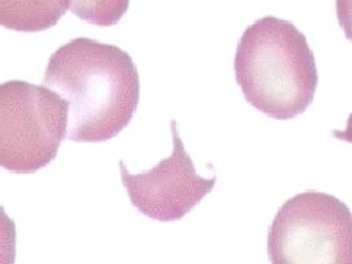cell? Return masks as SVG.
Here are the masks:
<instances>
[{"label": "cell", "mask_w": 352, "mask_h": 264, "mask_svg": "<svg viewBox=\"0 0 352 264\" xmlns=\"http://www.w3.org/2000/svg\"><path fill=\"white\" fill-rule=\"evenodd\" d=\"M43 85L69 103L66 140L103 142L134 118L140 75L129 54L113 44L78 37L54 52Z\"/></svg>", "instance_id": "cell-1"}, {"label": "cell", "mask_w": 352, "mask_h": 264, "mask_svg": "<svg viewBox=\"0 0 352 264\" xmlns=\"http://www.w3.org/2000/svg\"><path fill=\"white\" fill-rule=\"evenodd\" d=\"M234 69L245 100L273 119L298 116L314 100L318 84L314 53L289 21L264 16L247 27Z\"/></svg>", "instance_id": "cell-2"}, {"label": "cell", "mask_w": 352, "mask_h": 264, "mask_svg": "<svg viewBox=\"0 0 352 264\" xmlns=\"http://www.w3.org/2000/svg\"><path fill=\"white\" fill-rule=\"evenodd\" d=\"M69 103L46 85L0 84V168L34 173L58 156L68 131Z\"/></svg>", "instance_id": "cell-3"}, {"label": "cell", "mask_w": 352, "mask_h": 264, "mask_svg": "<svg viewBox=\"0 0 352 264\" xmlns=\"http://www.w3.org/2000/svg\"><path fill=\"white\" fill-rule=\"evenodd\" d=\"M272 264H352V212L335 195L289 198L269 229Z\"/></svg>", "instance_id": "cell-4"}, {"label": "cell", "mask_w": 352, "mask_h": 264, "mask_svg": "<svg viewBox=\"0 0 352 264\" xmlns=\"http://www.w3.org/2000/svg\"><path fill=\"white\" fill-rule=\"evenodd\" d=\"M173 150L169 157L150 170L129 173L120 160V178L128 197L141 214L159 222H175L188 214L203 198L212 192L216 175L203 178L195 172L194 162L179 137L176 120L170 122Z\"/></svg>", "instance_id": "cell-5"}, {"label": "cell", "mask_w": 352, "mask_h": 264, "mask_svg": "<svg viewBox=\"0 0 352 264\" xmlns=\"http://www.w3.org/2000/svg\"><path fill=\"white\" fill-rule=\"evenodd\" d=\"M69 8L71 0H0V27L19 32L46 31Z\"/></svg>", "instance_id": "cell-6"}, {"label": "cell", "mask_w": 352, "mask_h": 264, "mask_svg": "<svg viewBox=\"0 0 352 264\" xmlns=\"http://www.w3.org/2000/svg\"><path fill=\"white\" fill-rule=\"evenodd\" d=\"M129 0H71L69 10L80 19L97 27H113L122 19Z\"/></svg>", "instance_id": "cell-7"}, {"label": "cell", "mask_w": 352, "mask_h": 264, "mask_svg": "<svg viewBox=\"0 0 352 264\" xmlns=\"http://www.w3.org/2000/svg\"><path fill=\"white\" fill-rule=\"evenodd\" d=\"M16 260V226L5 208L0 206V264H15Z\"/></svg>", "instance_id": "cell-8"}, {"label": "cell", "mask_w": 352, "mask_h": 264, "mask_svg": "<svg viewBox=\"0 0 352 264\" xmlns=\"http://www.w3.org/2000/svg\"><path fill=\"white\" fill-rule=\"evenodd\" d=\"M336 15L345 37L352 41V0H336Z\"/></svg>", "instance_id": "cell-9"}, {"label": "cell", "mask_w": 352, "mask_h": 264, "mask_svg": "<svg viewBox=\"0 0 352 264\" xmlns=\"http://www.w3.org/2000/svg\"><path fill=\"white\" fill-rule=\"evenodd\" d=\"M333 137L336 140H342L346 142H352V113L348 116L346 120V128L344 131H333Z\"/></svg>", "instance_id": "cell-10"}]
</instances>
